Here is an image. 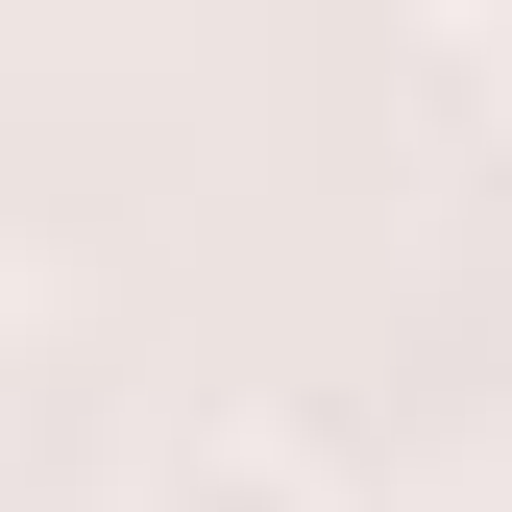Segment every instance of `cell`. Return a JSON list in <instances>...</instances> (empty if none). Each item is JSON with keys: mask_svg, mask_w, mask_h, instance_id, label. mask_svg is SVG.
<instances>
[{"mask_svg": "<svg viewBox=\"0 0 512 512\" xmlns=\"http://www.w3.org/2000/svg\"><path fill=\"white\" fill-rule=\"evenodd\" d=\"M439 25H488V49H512V0H439Z\"/></svg>", "mask_w": 512, "mask_h": 512, "instance_id": "obj_3", "label": "cell"}, {"mask_svg": "<svg viewBox=\"0 0 512 512\" xmlns=\"http://www.w3.org/2000/svg\"><path fill=\"white\" fill-rule=\"evenodd\" d=\"M25 342H49V269H25V244H0V391H25Z\"/></svg>", "mask_w": 512, "mask_h": 512, "instance_id": "obj_2", "label": "cell"}, {"mask_svg": "<svg viewBox=\"0 0 512 512\" xmlns=\"http://www.w3.org/2000/svg\"><path fill=\"white\" fill-rule=\"evenodd\" d=\"M147 512H342V464L269 439V415H220V439H171V464H147Z\"/></svg>", "mask_w": 512, "mask_h": 512, "instance_id": "obj_1", "label": "cell"}]
</instances>
